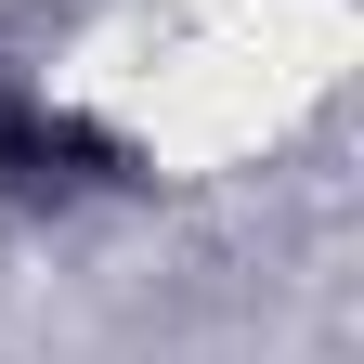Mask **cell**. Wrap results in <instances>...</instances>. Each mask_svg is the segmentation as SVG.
Masks as SVG:
<instances>
[{
    "label": "cell",
    "instance_id": "1",
    "mask_svg": "<svg viewBox=\"0 0 364 364\" xmlns=\"http://www.w3.org/2000/svg\"><path fill=\"white\" fill-rule=\"evenodd\" d=\"M117 169L130 156L91 117H65V105H14L0 117V182H14V196H78V182H117Z\"/></svg>",
    "mask_w": 364,
    "mask_h": 364
}]
</instances>
